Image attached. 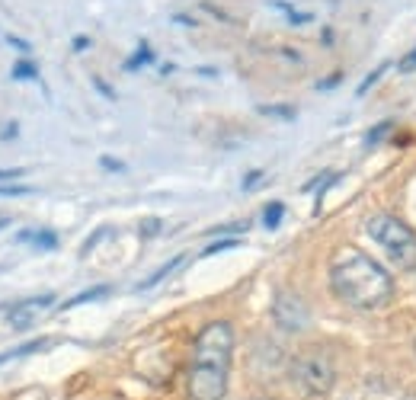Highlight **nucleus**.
<instances>
[{
  "label": "nucleus",
  "mask_w": 416,
  "mask_h": 400,
  "mask_svg": "<svg viewBox=\"0 0 416 400\" xmlns=\"http://www.w3.org/2000/svg\"><path fill=\"white\" fill-rule=\"evenodd\" d=\"M365 234L385 250L391 257V263H397L401 269H416V231L407 221H401L397 215H387V212L371 215L365 221Z\"/></svg>",
  "instance_id": "obj_3"
},
{
  "label": "nucleus",
  "mask_w": 416,
  "mask_h": 400,
  "mask_svg": "<svg viewBox=\"0 0 416 400\" xmlns=\"http://www.w3.org/2000/svg\"><path fill=\"white\" fill-rule=\"evenodd\" d=\"M93 87H96V90H99V93H103V97H109V99H113V97H115V93H113V87H109V83H106V80H103V77H93Z\"/></svg>",
  "instance_id": "obj_27"
},
{
  "label": "nucleus",
  "mask_w": 416,
  "mask_h": 400,
  "mask_svg": "<svg viewBox=\"0 0 416 400\" xmlns=\"http://www.w3.org/2000/svg\"><path fill=\"white\" fill-rule=\"evenodd\" d=\"M263 176H266L263 170H253V173H250V176H243V183H241V186H243V189H253L259 180H263Z\"/></svg>",
  "instance_id": "obj_26"
},
{
  "label": "nucleus",
  "mask_w": 416,
  "mask_h": 400,
  "mask_svg": "<svg viewBox=\"0 0 416 400\" xmlns=\"http://www.w3.org/2000/svg\"><path fill=\"white\" fill-rule=\"evenodd\" d=\"M10 77L13 80H38V68H36V61H29V58H20L10 68Z\"/></svg>",
  "instance_id": "obj_12"
},
{
  "label": "nucleus",
  "mask_w": 416,
  "mask_h": 400,
  "mask_svg": "<svg viewBox=\"0 0 416 400\" xmlns=\"http://www.w3.org/2000/svg\"><path fill=\"white\" fill-rule=\"evenodd\" d=\"M7 42L16 48V52H23V55H29V52H32V45H29V42H26V38H20V36H10Z\"/></svg>",
  "instance_id": "obj_25"
},
{
  "label": "nucleus",
  "mask_w": 416,
  "mask_h": 400,
  "mask_svg": "<svg viewBox=\"0 0 416 400\" xmlns=\"http://www.w3.org/2000/svg\"><path fill=\"white\" fill-rule=\"evenodd\" d=\"M52 340H32V343H26V346H20V349H10V352H0V365L3 362H13V359H23V355H32V352H38V349H45Z\"/></svg>",
  "instance_id": "obj_11"
},
{
  "label": "nucleus",
  "mask_w": 416,
  "mask_h": 400,
  "mask_svg": "<svg viewBox=\"0 0 416 400\" xmlns=\"http://www.w3.org/2000/svg\"><path fill=\"white\" fill-rule=\"evenodd\" d=\"M282 218H285V205L282 202H269L263 208V224L269 227V231H275V227L282 224Z\"/></svg>",
  "instance_id": "obj_13"
},
{
  "label": "nucleus",
  "mask_w": 416,
  "mask_h": 400,
  "mask_svg": "<svg viewBox=\"0 0 416 400\" xmlns=\"http://www.w3.org/2000/svg\"><path fill=\"white\" fill-rule=\"evenodd\" d=\"M401 71H403V74H410V71H416V48H413V52H407V55H403V58H401Z\"/></svg>",
  "instance_id": "obj_24"
},
{
  "label": "nucleus",
  "mask_w": 416,
  "mask_h": 400,
  "mask_svg": "<svg viewBox=\"0 0 416 400\" xmlns=\"http://www.w3.org/2000/svg\"><path fill=\"white\" fill-rule=\"evenodd\" d=\"M234 343L231 320H208L199 330L186 369V400H224L234 365Z\"/></svg>",
  "instance_id": "obj_1"
},
{
  "label": "nucleus",
  "mask_w": 416,
  "mask_h": 400,
  "mask_svg": "<svg viewBox=\"0 0 416 400\" xmlns=\"http://www.w3.org/2000/svg\"><path fill=\"white\" fill-rule=\"evenodd\" d=\"M99 166H103V170H109V173H125V164H122V160H115V157H109V154H103V157H99Z\"/></svg>",
  "instance_id": "obj_21"
},
{
  "label": "nucleus",
  "mask_w": 416,
  "mask_h": 400,
  "mask_svg": "<svg viewBox=\"0 0 416 400\" xmlns=\"http://www.w3.org/2000/svg\"><path fill=\"white\" fill-rule=\"evenodd\" d=\"M106 234H109V227H99L96 234H90V237H87V241H83V250H80V257H87V253H90V250L96 247V243L103 241V237H106Z\"/></svg>",
  "instance_id": "obj_20"
},
{
  "label": "nucleus",
  "mask_w": 416,
  "mask_h": 400,
  "mask_svg": "<svg viewBox=\"0 0 416 400\" xmlns=\"http://www.w3.org/2000/svg\"><path fill=\"white\" fill-rule=\"evenodd\" d=\"M387 68H391V64H381V68H375V71H371V74L365 77L362 83H359V90H356V97H365V93L371 90V83H378L381 77H385V71H387Z\"/></svg>",
  "instance_id": "obj_18"
},
{
  "label": "nucleus",
  "mask_w": 416,
  "mask_h": 400,
  "mask_svg": "<svg viewBox=\"0 0 416 400\" xmlns=\"http://www.w3.org/2000/svg\"><path fill=\"white\" fill-rule=\"evenodd\" d=\"M10 224V218H0V231H3V227H7Z\"/></svg>",
  "instance_id": "obj_33"
},
{
  "label": "nucleus",
  "mask_w": 416,
  "mask_h": 400,
  "mask_svg": "<svg viewBox=\"0 0 416 400\" xmlns=\"http://www.w3.org/2000/svg\"><path fill=\"white\" fill-rule=\"evenodd\" d=\"M26 170L23 166H13V170H0V183H13V180H20Z\"/></svg>",
  "instance_id": "obj_23"
},
{
  "label": "nucleus",
  "mask_w": 416,
  "mask_h": 400,
  "mask_svg": "<svg viewBox=\"0 0 416 400\" xmlns=\"http://www.w3.org/2000/svg\"><path fill=\"white\" fill-rule=\"evenodd\" d=\"M253 400H273V397H253Z\"/></svg>",
  "instance_id": "obj_34"
},
{
  "label": "nucleus",
  "mask_w": 416,
  "mask_h": 400,
  "mask_svg": "<svg viewBox=\"0 0 416 400\" xmlns=\"http://www.w3.org/2000/svg\"><path fill=\"white\" fill-rule=\"evenodd\" d=\"M20 196H32V189L20 186V183H0V199H20Z\"/></svg>",
  "instance_id": "obj_17"
},
{
  "label": "nucleus",
  "mask_w": 416,
  "mask_h": 400,
  "mask_svg": "<svg viewBox=\"0 0 416 400\" xmlns=\"http://www.w3.org/2000/svg\"><path fill=\"white\" fill-rule=\"evenodd\" d=\"M157 231H160V218H148L141 224V237H154Z\"/></svg>",
  "instance_id": "obj_22"
},
{
  "label": "nucleus",
  "mask_w": 416,
  "mask_h": 400,
  "mask_svg": "<svg viewBox=\"0 0 416 400\" xmlns=\"http://www.w3.org/2000/svg\"><path fill=\"white\" fill-rule=\"evenodd\" d=\"M391 131H394V122H391V119L381 122V125H375V129L365 135V148H375V144H381L387 135H391Z\"/></svg>",
  "instance_id": "obj_14"
},
{
  "label": "nucleus",
  "mask_w": 416,
  "mask_h": 400,
  "mask_svg": "<svg viewBox=\"0 0 416 400\" xmlns=\"http://www.w3.org/2000/svg\"><path fill=\"white\" fill-rule=\"evenodd\" d=\"M330 288L343 304L356 310H381L394 298L391 272L356 247L340 250L330 263Z\"/></svg>",
  "instance_id": "obj_2"
},
{
  "label": "nucleus",
  "mask_w": 416,
  "mask_h": 400,
  "mask_svg": "<svg viewBox=\"0 0 416 400\" xmlns=\"http://www.w3.org/2000/svg\"><path fill=\"white\" fill-rule=\"evenodd\" d=\"M151 61H154V52H151V45L141 38L138 48L129 55V61H125V71H138V68H144V64H151Z\"/></svg>",
  "instance_id": "obj_10"
},
{
  "label": "nucleus",
  "mask_w": 416,
  "mask_h": 400,
  "mask_svg": "<svg viewBox=\"0 0 416 400\" xmlns=\"http://www.w3.org/2000/svg\"><path fill=\"white\" fill-rule=\"evenodd\" d=\"M16 243H32L36 250H45V253H52V250H58V234H55V231H48V227H26V231H20V234H16Z\"/></svg>",
  "instance_id": "obj_7"
},
{
  "label": "nucleus",
  "mask_w": 416,
  "mask_h": 400,
  "mask_svg": "<svg viewBox=\"0 0 416 400\" xmlns=\"http://www.w3.org/2000/svg\"><path fill=\"white\" fill-rule=\"evenodd\" d=\"M241 247V237H221V241H212L202 250V257H215V253H224V250Z\"/></svg>",
  "instance_id": "obj_15"
},
{
  "label": "nucleus",
  "mask_w": 416,
  "mask_h": 400,
  "mask_svg": "<svg viewBox=\"0 0 416 400\" xmlns=\"http://www.w3.org/2000/svg\"><path fill=\"white\" fill-rule=\"evenodd\" d=\"M103 294H109V285H93V288H87V292L68 298V301L61 304V310H74V308H80V304H87V301H99Z\"/></svg>",
  "instance_id": "obj_9"
},
{
  "label": "nucleus",
  "mask_w": 416,
  "mask_h": 400,
  "mask_svg": "<svg viewBox=\"0 0 416 400\" xmlns=\"http://www.w3.org/2000/svg\"><path fill=\"white\" fill-rule=\"evenodd\" d=\"M90 45H93L90 36H74V45H71V48H74V52H87Z\"/></svg>",
  "instance_id": "obj_28"
},
{
  "label": "nucleus",
  "mask_w": 416,
  "mask_h": 400,
  "mask_svg": "<svg viewBox=\"0 0 416 400\" xmlns=\"http://www.w3.org/2000/svg\"><path fill=\"white\" fill-rule=\"evenodd\" d=\"M288 381L304 397H327L336 385V362L324 349H304L288 362Z\"/></svg>",
  "instance_id": "obj_4"
},
{
  "label": "nucleus",
  "mask_w": 416,
  "mask_h": 400,
  "mask_svg": "<svg viewBox=\"0 0 416 400\" xmlns=\"http://www.w3.org/2000/svg\"><path fill=\"white\" fill-rule=\"evenodd\" d=\"M263 115H279V119H295V106H259Z\"/></svg>",
  "instance_id": "obj_19"
},
{
  "label": "nucleus",
  "mask_w": 416,
  "mask_h": 400,
  "mask_svg": "<svg viewBox=\"0 0 416 400\" xmlns=\"http://www.w3.org/2000/svg\"><path fill=\"white\" fill-rule=\"evenodd\" d=\"M269 314H273V324L282 333H304L310 327V308L295 288H279L273 294Z\"/></svg>",
  "instance_id": "obj_5"
},
{
  "label": "nucleus",
  "mask_w": 416,
  "mask_h": 400,
  "mask_svg": "<svg viewBox=\"0 0 416 400\" xmlns=\"http://www.w3.org/2000/svg\"><path fill=\"white\" fill-rule=\"evenodd\" d=\"M320 38H324V45H333V29H324V36Z\"/></svg>",
  "instance_id": "obj_32"
},
{
  "label": "nucleus",
  "mask_w": 416,
  "mask_h": 400,
  "mask_svg": "<svg viewBox=\"0 0 416 400\" xmlns=\"http://www.w3.org/2000/svg\"><path fill=\"white\" fill-rule=\"evenodd\" d=\"M336 83H340V74H333V77H327V80H320V83H317V90H333Z\"/></svg>",
  "instance_id": "obj_29"
},
{
  "label": "nucleus",
  "mask_w": 416,
  "mask_h": 400,
  "mask_svg": "<svg viewBox=\"0 0 416 400\" xmlns=\"http://www.w3.org/2000/svg\"><path fill=\"white\" fill-rule=\"evenodd\" d=\"M182 259H186V257H173V259H166L164 266H157V269H154L151 276H148V279H141V282H138V292H148V288L160 285V282H164L166 276H170V272H173V269H180V266H182Z\"/></svg>",
  "instance_id": "obj_8"
},
{
  "label": "nucleus",
  "mask_w": 416,
  "mask_h": 400,
  "mask_svg": "<svg viewBox=\"0 0 416 400\" xmlns=\"http://www.w3.org/2000/svg\"><path fill=\"white\" fill-rule=\"evenodd\" d=\"M173 20H176V23H182V26H196V20H189V16H186V13H176Z\"/></svg>",
  "instance_id": "obj_30"
},
{
  "label": "nucleus",
  "mask_w": 416,
  "mask_h": 400,
  "mask_svg": "<svg viewBox=\"0 0 416 400\" xmlns=\"http://www.w3.org/2000/svg\"><path fill=\"white\" fill-rule=\"evenodd\" d=\"M273 7L285 10V13H288V23H292V26H304V23H310V13H301V10L288 7V3H282V0H273Z\"/></svg>",
  "instance_id": "obj_16"
},
{
  "label": "nucleus",
  "mask_w": 416,
  "mask_h": 400,
  "mask_svg": "<svg viewBox=\"0 0 416 400\" xmlns=\"http://www.w3.org/2000/svg\"><path fill=\"white\" fill-rule=\"evenodd\" d=\"M55 304V294H36V298H23V301H13V304H3V310H7V324L13 327V330H26V327L32 324V320L42 314V310H48Z\"/></svg>",
  "instance_id": "obj_6"
},
{
  "label": "nucleus",
  "mask_w": 416,
  "mask_h": 400,
  "mask_svg": "<svg viewBox=\"0 0 416 400\" xmlns=\"http://www.w3.org/2000/svg\"><path fill=\"white\" fill-rule=\"evenodd\" d=\"M16 131H20V129H16V125H7V129L0 131V138H13V135H16Z\"/></svg>",
  "instance_id": "obj_31"
}]
</instances>
